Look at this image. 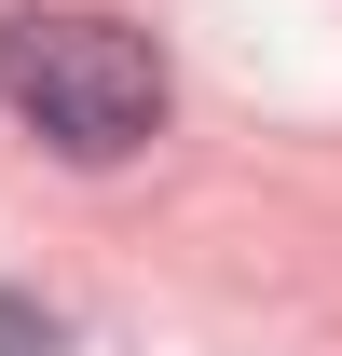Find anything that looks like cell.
<instances>
[{
    "instance_id": "6da1fadb",
    "label": "cell",
    "mask_w": 342,
    "mask_h": 356,
    "mask_svg": "<svg viewBox=\"0 0 342 356\" xmlns=\"http://www.w3.org/2000/svg\"><path fill=\"white\" fill-rule=\"evenodd\" d=\"M0 110H28L69 165H124L165 124V55L110 14H0Z\"/></svg>"
},
{
    "instance_id": "7a4b0ae2",
    "label": "cell",
    "mask_w": 342,
    "mask_h": 356,
    "mask_svg": "<svg viewBox=\"0 0 342 356\" xmlns=\"http://www.w3.org/2000/svg\"><path fill=\"white\" fill-rule=\"evenodd\" d=\"M0 356H69V329H55L28 288H0Z\"/></svg>"
}]
</instances>
